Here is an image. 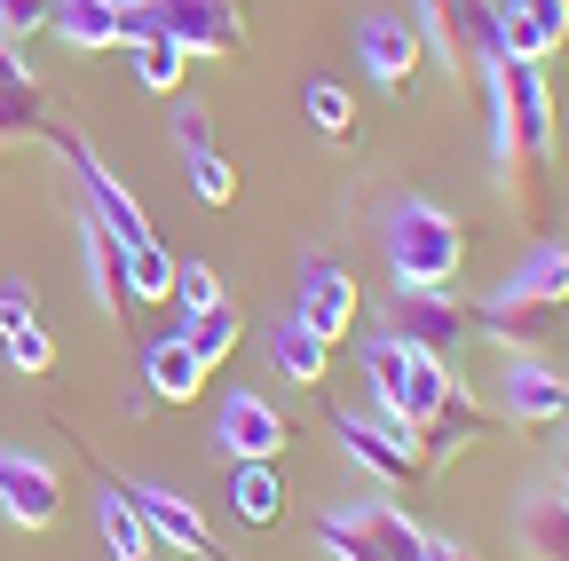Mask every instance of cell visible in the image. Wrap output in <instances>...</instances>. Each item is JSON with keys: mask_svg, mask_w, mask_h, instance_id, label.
Wrapping results in <instances>:
<instances>
[{"mask_svg": "<svg viewBox=\"0 0 569 561\" xmlns=\"http://www.w3.org/2000/svg\"><path fill=\"white\" fill-rule=\"evenodd\" d=\"M507 419L530 428V435L561 428V419H569V380L546 357H515V372H507Z\"/></svg>", "mask_w": 569, "mask_h": 561, "instance_id": "e0dca14e", "label": "cell"}, {"mask_svg": "<svg viewBox=\"0 0 569 561\" xmlns=\"http://www.w3.org/2000/svg\"><path fill=\"white\" fill-rule=\"evenodd\" d=\"M356 530H365L388 561H419V553H427V530H419L411 514H396V507H356Z\"/></svg>", "mask_w": 569, "mask_h": 561, "instance_id": "83f0119b", "label": "cell"}, {"mask_svg": "<svg viewBox=\"0 0 569 561\" xmlns=\"http://www.w3.org/2000/svg\"><path fill=\"white\" fill-rule=\"evenodd\" d=\"M206 357L182 340V332H159V340H142V395L151 403H198V388H206Z\"/></svg>", "mask_w": 569, "mask_h": 561, "instance_id": "ac0fdd59", "label": "cell"}, {"mask_svg": "<svg viewBox=\"0 0 569 561\" xmlns=\"http://www.w3.org/2000/svg\"><path fill=\"white\" fill-rule=\"evenodd\" d=\"M388 332L403 348H419V357H459V348L475 340V309L459 293H427V285H396V309H388Z\"/></svg>", "mask_w": 569, "mask_h": 561, "instance_id": "8992f818", "label": "cell"}, {"mask_svg": "<svg viewBox=\"0 0 569 561\" xmlns=\"http://www.w3.org/2000/svg\"><path fill=\"white\" fill-rule=\"evenodd\" d=\"M167 127H174V151H182V174H190V190L206 198V206H230L238 198V167L222 159V143H213V119H206V103H174L167 111Z\"/></svg>", "mask_w": 569, "mask_h": 561, "instance_id": "30bf717a", "label": "cell"}, {"mask_svg": "<svg viewBox=\"0 0 569 561\" xmlns=\"http://www.w3.org/2000/svg\"><path fill=\"white\" fill-rule=\"evenodd\" d=\"M80 238H88V277H96V309H103V324H127L134 317V293H127V246L88 214L80 222Z\"/></svg>", "mask_w": 569, "mask_h": 561, "instance_id": "ffe728a7", "label": "cell"}, {"mask_svg": "<svg viewBox=\"0 0 569 561\" xmlns=\"http://www.w3.org/2000/svg\"><path fill=\"white\" fill-rule=\"evenodd\" d=\"M238 332H246V309H238L230 293H213L206 309H182V340L198 348L206 364H222L230 348H238Z\"/></svg>", "mask_w": 569, "mask_h": 561, "instance_id": "603a6c76", "label": "cell"}, {"mask_svg": "<svg viewBox=\"0 0 569 561\" xmlns=\"http://www.w3.org/2000/svg\"><path fill=\"white\" fill-rule=\"evenodd\" d=\"M309 119L332 134V143H365V119H356V96L340 80H309Z\"/></svg>", "mask_w": 569, "mask_h": 561, "instance_id": "4dcf8cb0", "label": "cell"}, {"mask_svg": "<svg viewBox=\"0 0 569 561\" xmlns=\"http://www.w3.org/2000/svg\"><path fill=\"white\" fill-rule=\"evenodd\" d=\"M451 364L443 357H419V348H411V372H403V419H427V411H443L451 403Z\"/></svg>", "mask_w": 569, "mask_h": 561, "instance_id": "f1b7e54d", "label": "cell"}, {"mask_svg": "<svg viewBox=\"0 0 569 561\" xmlns=\"http://www.w3.org/2000/svg\"><path fill=\"white\" fill-rule=\"evenodd\" d=\"M9 364H17L24 380H48V372H56V340H48V324H40V317L9 332Z\"/></svg>", "mask_w": 569, "mask_h": 561, "instance_id": "d6a6232c", "label": "cell"}, {"mask_svg": "<svg viewBox=\"0 0 569 561\" xmlns=\"http://www.w3.org/2000/svg\"><path fill=\"white\" fill-rule=\"evenodd\" d=\"M213 435H222V451L230 459H284V443H293V419H284L269 395H230L222 403V428H213Z\"/></svg>", "mask_w": 569, "mask_h": 561, "instance_id": "9a60e30c", "label": "cell"}, {"mask_svg": "<svg viewBox=\"0 0 569 561\" xmlns=\"http://www.w3.org/2000/svg\"><path fill=\"white\" fill-rule=\"evenodd\" d=\"M56 17V0H0V40H32Z\"/></svg>", "mask_w": 569, "mask_h": 561, "instance_id": "d590c367", "label": "cell"}, {"mask_svg": "<svg viewBox=\"0 0 569 561\" xmlns=\"http://www.w3.org/2000/svg\"><path fill=\"white\" fill-rule=\"evenodd\" d=\"M71 48H119V0H56V17H48Z\"/></svg>", "mask_w": 569, "mask_h": 561, "instance_id": "484cf974", "label": "cell"}, {"mask_svg": "<svg viewBox=\"0 0 569 561\" xmlns=\"http://www.w3.org/2000/svg\"><path fill=\"white\" fill-rule=\"evenodd\" d=\"M332 435H340V451L365 467V474H380L388 490H411V482H427L419 474V459H411V435L403 428H388V419H356V411H332Z\"/></svg>", "mask_w": 569, "mask_h": 561, "instance_id": "7c38bea8", "label": "cell"}, {"mask_svg": "<svg viewBox=\"0 0 569 561\" xmlns=\"http://www.w3.org/2000/svg\"><path fill=\"white\" fill-rule=\"evenodd\" d=\"M269 364H277L284 380H293V388H317V380L332 372V348H325L301 317H284V324L269 332Z\"/></svg>", "mask_w": 569, "mask_h": 561, "instance_id": "44dd1931", "label": "cell"}, {"mask_svg": "<svg viewBox=\"0 0 569 561\" xmlns=\"http://www.w3.org/2000/svg\"><path fill=\"white\" fill-rule=\"evenodd\" d=\"M293 317H301L325 348H340V340H356V324H365V293H356V277H348L332 253H309V261H301Z\"/></svg>", "mask_w": 569, "mask_h": 561, "instance_id": "52a82bcc", "label": "cell"}, {"mask_svg": "<svg viewBox=\"0 0 569 561\" xmlns=\"http://www.w3.org/2000/svg\"><path fill=\"white\" fill-rule=\"evenodd\" d=\"M356 56H365V72H372V88L388 103H403L419 88V72H427V48H419V32L403 17H372L365 32H356Z\"/></svg>", "mask_w": 569, "mask_h": 561, "instance_id": "4fadbf2b", "label": "cell"}, {"mask_svg": "<svg viewBox=\"0 0 569 561\" xmlns=\"http://www.w3.org/2000/svg\"><path fill=\"white\" fill-rule=\"evenodd\" d=\"M419 9V48L451 72V88L467 96V103H490V63H498V40H490V24H498V0H411Z\"/></svg>", "mask_w": 569, "mask_h": 561, "instance_id": "3957f363", "label": "cell"}, {"mask_svg": "<svg viewBox=\"0 0 569 561\" xmlns=\"http://www.w3.org/2000/svg\"><path fill=\"white\" fill-rule=\"evenodd\" d=\"M561 435H569V419H561Z\"/></svg>", "mask_w": 569, "mask_h": 561, "instance_id": "f35d334b", "label": "cell"}, {"mask_svg": "<svg viewBox=\"0 0 569 561\" xmlns=\"http://www.w3.org/2000/svg\"><path fill=\"white\" fill-rule=\"evenodd\" d=\"M522 553L530 561H569V490L522 507Z\"/></svg>", "mask_w": 569, "mask_h": 561, "instance_id": "4316f807", "label": "cell"}, {"mask_svg": "<svg viewBox=\"0 0 569 561\" xmlns=\"http://www.w3.org/2000/svg\"><path fill=\"white\" fill-rule=\"evenodd\" d=\"M388 269L396 285H427V293H451L459 269H467V230L443 214V206H396L388 222Z\"/></svg>", "mask_w": 569, "mask_h": 561, "instance_id": "277c9868", "label": "cell"}, {"mask_svg": "<svg viewBox=\"0 0 569 561\" xmlns=\"http://www.w3.org/2000/svg\"><path fill=\"white\" fill-rule=\"evenodd\" d=\"M134 40H174L182 56L238 63L246 40V0H119V48Z\"/></svg>", "mask_w": 569, "mask_h": 561, "instance_id": "7a4b0ae2", "label": "cell"}, {"mask_svg": "<svg viewBox=\"0 0 569 561\" xmlns=\"http://www.w3.org/2000/svg\"><path fill=\"white\" fill-rule=\"evenodd\" d=\"M498 9H515L522 24H538V32H546L553 48L569 40V0H498Z\"/></svg>", "mask_w": 569, "mask_h": 561, "instance_id": "e575fe53", "label": "cell"}, {"mask_svg": "<svg viewBox=\"0 0 569 561\" xmlns=\"http://www.w3.org/2000/svg\"><path fill=\"white\" fill-rule=\"evenodd\" d=\"M127 293H134V301H174V261H167L159 238L127 246Z\"/></svg>", "mask_w": 569, "mask_h": 561, "instance_id": "f546056e", "label": "cell"}, {"mask_svg": "<svg viewBox=\"0 0 569 561\" xmlns=\"http://www.w3.org/2000/svg\"><path fill=\"white\" fill-rule=\"evenodd\" d=\"M230 507H238L253 530H269V522L284 514V474H277V459H238V474H230Z\"/></svg>", "mask_w": 569, "mask_h": 561, "instance_id": "7402d4cb", "label": "cell"}, {"mask_svg": "<svg viewBox=\"0 0 569 561\" xmlns=\"http://www.w3.org/2000/svg\"><path fill=\"white\" fill-rule=\"evenodd\" d=\"M490 182L515 206L522 230H546V190H553V80L538 63H490Z\"/></svg>", "mask_w": 569, "mask_h": 561, "instance_id": "6da1fadb", "label": "cell"}, {"mask_svg": "<svg viewBox=\"0 0 569 561\" xmlns=\"http://www.w3.org/2000/svg\"><path fill=\"white\" fill-rule=\"evenodd\" d=\"M403 372H411V348H403L396 332L365 348V380H372V395H380V419L411 435V419H403Z\"/></svg>", "mask_w": 569, "mask_h": 561, "instance_id": "cb8c5ba5", "label": "cell"}, {"mask_svg": "<svg viewBox=\"0 0 569 561\" xmlns=\"http://www.w3.org/2000/svg\"><path fill=\"white\" fill-rule=\"evenodd\" d=\"M475 332H490L498 348H515V357H538V348H553V332H561V309L522 301V293H507V285H498V293L475 309Z\"/></svg>", "mask_w": 569, "mask_h": 561, "instance_id": "2e32d148", "label": "cell"}, {"mask_svg": "<svg viewBox=\"0 0 569 561\" xmlns=\"http://www.w3.org/2000/svg\"><path fill=\"white\" fill-rule=\"evenodd\" d=\"M507 293H522V301H546V309H569V246L561 238H546L515 277H507Z\"/></svg>", "mask_w": 569, "mask_h": 561, "instance_id": "d4e9b609", "label": "cell"}, {"mask_svg": "<svg viewBox=\"0 0 569 561\" xmlns=\"http://www.w3.org/2000/svg\"><path fill=\"white\" fill-rule=\"evenodd\" d=\"M48 127H56V111H48L40 72L17 56V40H0V159H17L24 143H40Z\"/></svg>", "mask_w": 569, "mask_h": 561, "instance_id": "ba28073f", "label": "cell"}, {"mask_svg": "<svg viewBox=\"0 0 569 561\" xmlns=\"http://www.w3.org/2000/svg\"><path fill=\"white\" fill-rule=\"evenodd\" d=\"M317 538H325V553H332V561H388L365 530H356V514H325V522H317Z\"/></svg>", "mask_w": 569, "mask_h": 561, "instance_id": "836d02e7", "label": "cell"}, {"mask_svg": "<svg viewBox=\"0 0 569 561\" xmlns=\"http://www.w3.org/2000/svg\"><path fill=\"white\" fill-rule=\"evenodd\" d=\"M17 324H32V301H24L17 285H0V340H9Z\"/></svg>", "mask_w": 569, "mask_h": 561, "instance_id": "8d00e7d4", "label": "cell"}, {"mask_svg": "<svg viewBox=\"0 0 569 561\" xmlns=\"http://www.w3.org/2000/svg\"><path fill=\"white\" fill-rule=\"evenodd\" d=\"M96 530H103L111 561H167V545L151 538V522L134 514V499H127L119 474H96Z\"/></svg>", "mask_w": 569, "mask_h": 561, "instance_id": "d6986e66", "label": "cell"}, {"mask_svg": "<svg viewBox=\"0 0 569 561\" xmlns=\"http://www.w3.org/2000/svg\"><path fill=\"white\" fill-rule=\"evenodd\" d=\"M182 63H190V56H182L174 40H134V80L151 88V96H174V88H182Z\"/></svg>", "mask_w": 569, "mask_h": 561, "instance_id": "1f68e13d", "label": "cell"}, {"mask_svg": "<svg viewBox=\"0 0 569 561\" xmlns=\"http://www.w3.org/2000/svg\"><path fill=\"white\" fill-rule=\"evenodd\" d=\"M48 143L71 159V174H80V190H88V214L119 238V246H142V238H151V214H142V198L96 159V143H88V134L80 127H48Z\"/></svg>", "mask_w": 569, "mask_h": 561, "instance_id": "5b68a950", "label": "cell"}, {"mask_svg": "<svg viewBox=\"0 0 569 561\" xmlns=\"http://www.w3.org/2000/svg\"><path fill=\"white\" fill-rule=\"evenodd\" d=\"M490 428H498V419H490V411H482V403H475L467 388H451V403H443V411L411 419V459H419V474L436 482V474H443V467H451V459H459L467 443H482Z\"/></svg>", "mask_w": 569, "mask_h": 561, "instance_id": "9c48e42d", "label": "cell"}, {"mask_svg": "<svg viewBox=\"0 0 569 561\" xmlns=\"http://www.w3.org/2000/svg\"><path fill=\"white\" fill-rule=\"evenodd\" d=\"M419 561H475V553H467V545H451V538H427V553H419Z\"/></svg>", "mask_w": 569, "mask_h": 561, "instance_id": "74e56055", "label": "cell"}, {"mask_svg": "<svg viewBox=\"0 0 569 561\" xmlns=\"http://www.w3.org/2000/svg\"><path fill=\"white\" fill-rule=\"evenodd\" d=\"M134 514L151 522V538L167 553H190V561H222V538H206V514L182 499V490H159V482H127Z\"/></svg>", "mask_w": 569, "mask_h": 561, "instance_id": "5bb4252c", "label": "cell"}, {"mask_svg": "<svg viewBox=\"0 0 569 561\" xmlns=\"http://www.w3.org/2000/svg\"><path fill=\"white\" fill-rule=\"evenodd\" d=\"M0 514L17 530H56L63 522V474L32 451H0Z\"/></svg>", "mask_w": 569, "mask_h": 561, "instance_id": "8fae6325", "label": "cell"}]
</instances>
